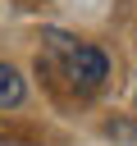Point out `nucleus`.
Segmentation results:
<instances>
[{
    "mask_svg": "<svg viewBox=\"0 0 137 146\" xmlns=\"http://www.w3.org/2000/svg\"><path fill=\"white\" fill-rule=\"evenodd\" d=\"M46 46L59 55L64 78H68V87H73L78 96H87V91H96V87L105 82L110 64H105V55H100L96 46H82V41H73V36H64V32H46Z\"/></svg>",
    "mask_w": 137,
    "mask_h": 146,
    "instance_id": "nucleus-1",
    "label": "nucleus"
},
{
    "mask_svg": "<svg viewBox=\"0 0 137 146\" xmlns=\"http://www.w3.org/2000/svg\"><path fill=\"white\" fill-rule=\"evenodd\" d=\"M18 100H23V78L9 64H0V105H18Z\"/></svg>",
    "mask_w": 137,
    "mask_h": 146,
    "instance_id": "nucleus-2",
    "label": "nucleus"
}]
</instances>
